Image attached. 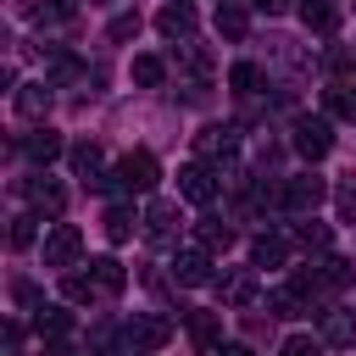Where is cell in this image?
Listing matches in <instances>:
<instances>
[{
    "label": "cell",
    "mask_w": 356,
    "mask_h": 356,
    "mask_svg": "<svg viewBox=\"0 0 356 356\" xmlns=\"http://www.w3.org/2000/svg\"><path fill=\"white\" fill-rule=\"evenodd\" d=\"M234 150H239V128H228V122H211V128L195 134V156H200V161H222V156H234Z\"/></svg>",
    "instance_id": "8fae6325"
},
{
    "label": "cell",
    "mask_w": 356,
    "mask_h": 356,
    "mask_svg": "<svg viewBox=\"0 0 356 356\" xmlns=\"http://www.w3.org/2000/svg\"><path fill=\"white\" fill-rule=\"evenodd\" d=\"M11 250H28L33 245V217H11V234H6Z\"/></svg>",
    "instance_id": "d590c367"
},
{
    "label": "cell",
    "mask_w": 356,
    "mask_h": 356,
    "mask_svg": "<svg viewBox=\"0 0 356 356\" xmlns=\"http://www.w3.org/2000/svg\"><path fill=\"white\" fill-rule=\"evenodd\" d=\"M106 239H111V245L134 239V211H128V206H111V211H106Z\"/></svg>",
    "instance_id": "1f68e13d"
},
{
    "label": "cell",
    "mask_w": 356,
    "mask_h": 356,
    "mask_svg": "<svg viewBox=\"0 0 356 356\" xmlns=\"http://www.w3.org/2000/svg\"><path fill=\"white\" fill-rule=\"evenodd\" d=\"M289 145H295V156H306V161H323V156L334 150V122H328V117H295V128H289Z\"/></svg>",
    "instance_id": "277c9868"
},
{
    "label": "cell",
    "mask_w": 356,
    "mask_h": 356,
    "mask_svg": "<svg viewBox=\"0 0 356 356\" xmlns=\"http://www.w3.org/2000/svg\"><path fill=\"white\" fill-rule=\"evenodd\" d=\"M178 222H184L178 217V200H150L145 206V239L150 245H172L178 239Z\"/></svg>",
    "instance_id": "30bf717a"
},
{
    "label": "cell",
    "mask_w": 356,
    "mask_h": 356,
    "mask_svg": "<svg viewBox=\"0 0 356 356\" xmlns=\"http://www.w3.org/2000/svg\"><path fill=\"white\" fill-rule=\"evenodd\" d=\"M50 89H56L50 78H39V83H17L11 100H17V111H22L28 122H44V111H50Z\"/></svg>",
    "instance_id": "e0dca14e"
},
{
    "label": "cell",
    "mask_w": 356,
    "mask_h": 356,
    "mask_svg": "<svg viewBox=\"0 0 356 356\" xmlns=\"http://www.w3.org/2000/svg\"><path fill=\"white\" fill-rule=\"evenodd\" d=\"M228 89H234V95H256V89H261V67H256V61H234Z\"/></svg>",
    "instance_id": "4dcf8cb0"
},
{
    "label": "cell",
    "mask_w": 356,
    "mask_h": 356,
    "mask_svg": "<svg viewBox=\"0 0 356 356\" xmlns=\"http://www.w3.org/2000/svg\"><path fill=\"white\" fill-rule=\"evenodd\" d=\"M234 239H239V234H234V228H228L222 217H200V222H195V245H206L211 256L234 250Z\"/></svg>",
    "instance_id": "44dd1931"
},
{
    "label": "cell",
    "mask_w": 356,
    "mask_h": 356,
    "mask_svg": "<svg viewBox=\"0 0 356 356\" xmlns=\"http://www.w3.org/2000/svg\"><path fill=\"white\" fill-rule=\"evenodd\" d=\"M22 195H28V206H33V211H44V217H61V211H67V189H61L56 178H44V172H39V178H28V184H22Z\"/></svg>",
    "instance_id": "7c38bea8"
},
{
    "label": "cell",
    "mask_w": 356,
    "mask_h": 356,
    "mask_svg": "<svg viewBox=\"0 0 356 356\" xmlns=\"http://www.w3.org/2000/svg\"><path fill=\"white\" fill-rule=\"evenodd\" d=\"M323 317V345H356V312H317Z\"/></svg>",
    "instance_id": "cb8c5ba5"
},
{
    "label": "cell",
    "mask_w": 356,
    "mask_h": 356,
    "mask_svg": "<svg viewBox=\"0 0 356 356\" xmlns=\"http://www.w3.org/2000/svg\"><path fill=\"white\" fill-rule=\"evenodd\" d=\"M250 6H256L261 17H284V11H289V0H250Z\"/></svg>",
    "instance_id": "f35d334b"
},
{
    "label": "cell",
    "mask_w": 356,
    "mask_h": 356,
    "mask_svg": "<svg viewBox=\"0 0 356 356\" xmlns=\"http://www.w3.org/2000/svg\"><path fill=\"white\" fill-rule=\"evenodd\" d=\"M39 256H44V267L67 273V267H78V256H83V234H78L72 222H56V217H50V228H44V245H39Z\"/></svg>",
    "instance_id": "7a4b0ae2"
},
{
    "label": "cell",
    "mask_w": 356,
    "mask_h": 356,
    "mask_svg": "<svg viewBox=\"0 0 356 356\" xmlns=\"http://www.w3.org/2000/svg\"><path fill=\"white\" fill-rule=\"evenodd\" d=\"M111 178H117V189H122V195H150V189H156V178H161V167H156V156H150V150H128V156L117 161V172H111Z\"/></svg>",
    "instance_id": "5b68a950"
},
{
    "label": "cell",
    "mask_w": 356,
    "mask_h": 356,
    "mask_svg": "<svg viewBox=\"0 0 356 356\" xmlns=\"http://www.w3.org/2000/svg\"><path fill=\"white\" fill-rule=\"evenodd\" d=\"M334 200H339V217H345V222H356V184H345Z\"/></svg>",
    "instance_id": "74e56055"
},
{
    "label": "cell",
    "mask_w": 356,
    "mask_h": 356,
    "mask_svg": "<svg viewBox=\"0 0 356 356\" xmlns=\"http://www.w3.org/2000/svg\"><path fill=\"white\" fill-rule=\"evenodd\" d=\"M128 72H134V83H139V89H161L167 61H161V56H134V67H128Z\"/></svg>",
    "instance_id": "f546056e"
},
{
    "label": "cell",
    "mask_w": 356,
    "mask_h": 356,
    "mask_svg": "<svg viewBox=\"0 0 356 356\" xmlns=\"http://www.w3.org/2000/svg\"><path fill=\"white\" fill-rule=\"evenodd\" d=\"M211 22H217V33H222L228 44H239V39L250 33V11H245L239 0H217V11H211Z\"/></svg>",
    "instance_id": "2e32d148"
},
{
    "label": "cell",
    "mask_w": 356,
    "mask_h": 356,
    "mask_svg": "<svg viewBox=\"0 0 356 356\" xmlns=\"http://www.w3.org/2000/svg\"><path fill=\"white\" fill-rule=\"evenodd\" d=\"M67 161H72V172H78L89 189H111V178H106V150H100L95 139H78V145L67 150Z\"/></svg>",
    "instance_id": "52a82bcc"
},
{
    "label": "cell",
    "mask_w": 356,
    "mask_h": 356,
    "mask_svg": "<svg viewBox=\"0 0 356 356\" xmlns=\"http://www.w3.org/2000/svg\"><path fill=\"white\" fill-rule=\"evenodd\" d=\"M211 278H217V273H211V250H206V245H189V250L172 256V284L195 289V284H211Z\"/></svg>",
    "instance_id": "ba28073f"
},
{
    "label": "cell",
    "mask_w": 356,
    "mask_h": 356,
    "mask_svg": "<svg viewBox=\"0 0 356 356\" xmlns=\"http://www.w3.org/2000/svg\"><path fill=\"white\" fill-rule=\"evenodd\" d=\"M300 22H306V33H334L339 28V0H300Z\"/></svg>",
    "instance_id": "7402d4cb"
},
{
    "label": "cell",
    "mask_w": 356,
    "mask_h": 356,
    "mask_svg": "<svg viewBox=\"0 0 356 356\" xmlns=\"http://www.w3.org/2000/svg\"><path fill=\"white\" fill-rule=\"evenodd\" d=\"M323 67H328L334 83H350V78H356V44H334V50L323 56Z\"/></svg>",
    "instance_id": "83f0119b"
},
{
    "label": "cell",
    "mask_w": 356,
    "mask_h": 356,
    "mask_svg": "<svg viewBox=\"0 0 356 356\" xmlns=\"http://www.w3.org/2000/svg\"><path fill=\"white\" fill-rule=\"evenodd\" d=\"M211 289H217V300H222V306H234V312H239V306H250V300L261 295V284H256V273H250V267H228V273H217V278H211Z\"/></svg>",
    "instance_id": "8992f818"
},
{
    "label": "cell",
    "mask_w": 356,
    "mask_h": 356,
    "mask_svg": "<svg viewBox=\"0 0 356 356\" xmlns=\"http://www.w3.org/2000/svg\"><path fill=\"white\" fill-rule=\"evenodd\" d=\"M317 345H323V334H289V339H284L289 356H306V350H317Z\"/></svg>",
    "instance_id": "8d00e7d4"
},
{
    "label": "cell",
    "mask_w": 356,
    "mask_h": 356,
    "mask_svg": "<svg viewBox=\"0 0 356 356\" xmlns=\"http://www.w3.org/2000/svg\"><path fill=\"white\" fill-rule=\"evenodd\" d=\"M44 78L50 83H72L78 78V56L72 50H44Z\"/></svg>",
    "instance_id": "f1b7e54d"
},
{
    "label": "cell",
    "mask_w": 356,
    "mask_h": 356,
    "mask_svg": "<svg viewBox=\"0 0 356 356\" xmlns=\"http://www.w3.org/2000/svg\"><path fill=\"white\" fill-rule=\"evenodd\" d=\"M278 200H284V211L306 217V211H317L328 200V184L317 172H295V178H278Z\"/></svg>",
    "instance_id": "3957f363"
},
{
    "label": "cell",
    "mask_w": 356,
    "mask_h": 356,
    "mask_svg": "<svg viewBox=\"0 0 356 356\" xmlns=\"http://www.w3.org/2000/svg\"><path fill=\"white\" fill-rule=\"evenodd\" d=\"M184 334H189L195 350H217V345H222V317H217V312H189V317H184Z\"/></svg>",
    "instance_id": "5bb4252c"
},
{
    "label": "cell",
    "mask_w": 356,
    "mask_h": 356,
    "mask_svg": "<svg viewBox=\"0 0 356 356\" xmlns=\"http://www.w3.org/2000/svg\"><path fill=\"white\" fill-rule=\"evenodd\" d=\"M33 328H39V339H44L50 350H61L67 334H72V312H61V306H39V312H33Z\"/></svg>",
    "instance_id": "4fadbf2b"
},
{
    "label": "cell",
    "mask_w": 356,
    "mask_h": 356,
    "mask_svg": "<svg viewBox=\"0 0 356 356\" xmlns=\"http://www.w3.org/2000/svg\"><path fill=\"white\" fill-rule=\"evenodd\" d=\"M284 261H289V239L273 234V228H261L250 239V267H284Z\"/></svg>",
    "instance_id": "d6986e66"
},
{
    "label": "cell",
    "mask_w": 356,
    "mask_h": 356,
    "mask_svg": "<svg viewBox=\"0 0 356 356\" xmlns=\"http://www.w3.org/2000/svg\"><path fill=\"white\" fill-rule=\"evenodd\" d=\"M172 317L167 312H134L128 328H122V350H167L172 345Z\"/></svg>",
    "instance_id": "6da1fadb"
},
{
    "label": "cell",
    "mask_w": 356,
    "mask_h": 356,
    "mask_svg": "<svg viewBox=\"0 0 356 356\" xmlns=\"http://www.w3.org/2000/svg\"><path fill=\"white\" fill-rule=\"evenodd\" d=\"M22 150H28V161H33V167H50V161H56V156H61L67 145H61V134H56L50 122H39V128H33L28 139H22Z\"/></svg>",
    "instance_id": "ac0fdd59"
},
{
    "label": "cell",
    "mask_w": 356,
    "mask_h": 356,
    "mask_svg": "<svg viewBox=\"0 0 356 356\" xmlns=\"http://www.w3.org/2000/svg\"><path fill=\"white\" fill-rule=\"evenodd\" d=\"M11 300H17L22 312H39V306H44V289H39L33 278H11Z\"/></svg>",
    "instance_id": "d6a6232c"
},
{
    "label": "cell",
    "mask_w": 356,
    "mask_h": 356,
    "mask_svg": "<svg viewBox=\"0 0 356 356\" xmlns=\"http://www.w3.org/2000/svg\"><path fill=\"white\" fill-rule=\"evenodd\" d=\"M106 33H111V39H117V44H122V39H134V33H139V11H117V17H111V28H106Z\"/></svg>",
    "instance_id": "e575fe53"
},
{
    "label": "cell",
    "mask_w": 356,
    "mask_h": 356,
    "mask_svg": "<svg viewBox=\"0 0 356 356\" xmlns=\"http://www.w3.org/2000/svg\"><path fill=\"white\" fill-rule=\"evenodd\" d=\"M317 284H323V300H328V295H345V289L356 284V267H350L345 256H323V261H317Z\"/></svg>",
    "instance_id": "ffe728a7"
},
{
    "label": "cell",
    "mask_w": 356,
    "mask_h": 356,
    "mask_svg": "<svg viewBox=\"0 0 356 356\" xmlns=\"http://www.w3.org/2000/svg\"><path fill=\"white\" fill-rule=\"evenodd\" d=\"M61 295H67L72 306H89V300H100V284H95V273L67 267V273H61Z\"/></svg>",
    "instance_id": "484cf974"
},
{
    "label": "cell",
    "mask_w": 356,
    "mask_h": 356,
    "mask_svg": "<svg viewBox=\"0 0 356 356\" xmlns=\"http://www.w3.org/2000/svg\"><path fill=\"white\" fill-rule=\"evenodd\" d=\"M295 239H300V250H312V256H323L334 234H328V222H317V217L306 211V217H300V228H295Z\"/></svg>",
    "instance_id": "4316f807"
},
{
    "label": "cell",
    "mask_w": 356,
    "mask_h": 356,
    "mask_svg": "<svg viewBox=\"0 0 356 356\" xmlns=\"http://www.w3.org/2000/svg\"><path fill=\"white\" fill-rule=\"evenodd\" d=\"M217 184H222V172H217V167H206V161H189V167L178 172V195H184V200H195V206H206V200L217 195Z\"/></svg>",
    "instance_id": "9c48e42d"
},
{
    "label": "cell",
    "mask_w": 356,
    "mask_h": 356,
    "mask_svg": "<svg viewBox=\"0 0 356 356\" xmlns=\"http://www.w3.org/2000/svg\"><path fill=\"white\" fill-rule=\"evenodd\" d=\"M156 28H161L172 44L189 39V33H195V6H189V0H167V6L156 11Z\"/></svg>",
    "instance_id": "9a60e30c"
},
{
    "label": "cell",
    "mask_w": 356,
    "mask_h": 356,
    "mask_svg": "<svg viewBox=\"0 0 356 356\" xmlns=\"http://www.w3.org/2000/svg\"><path fill=\"white\" fill-rule=\"evenodd\" d=\"M89 273H95L100 295H122V289H128V273H122V261H117V256H95V261H89Z\"/></svg>",
    "instance_id": "d4e9b609"
},
{
    "label": "cell",
    "mask_w": 356,
    "mask_h": 356,
    "mask_svg": "<svg viewBox=\"0 0 356 356\" xmlns=\"http://www.w3.org/2000/svg\"><path fill=\"white\" fill-rule=\"evenodd\" d=\"M328 111H334V117H356V95H350V83H334V89H328Z\"/></svg>",
    "instance_id": "836d02e7"
},
{
    "label": "cell",
    "mask_w": 356,
    "mask_h": 356,
    "mask_svg": "<svg viewBox=\"0 0 356 356\" xmlns=\"http://www.w3.org/2000/svg\"><path fill=\"white\" fill-rule=\"evenodd\" d=\"M95 6H106V0H95Z\"/></svg>",
    "instance_id": "ab89813d"
},
{
    "label": "cell",
    "mask_w": 356,
    "mask_h": 356,
    "mask_svg": "<svg viewBox=\"0 0 356 356\" xmlns=\"http://www.w3.org/2000/svg\"><path fill=\"white\" fill-rule=\"evenodd\" d=\"M28 17L39 28H67L78 17V0H28Z\"/></svg>",
    "instance_id": "603a6c76"
}]
</instances>
